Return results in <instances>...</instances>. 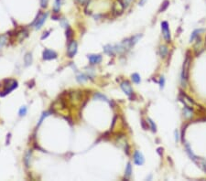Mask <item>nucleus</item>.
Segmentation results:
<instances>
[{
    "instance_id": "9d476101",
    "label": "nucleus",
    "mask_w": 206,
    "mask_h": 181,
    "mask_svg": "<svg viewBox=\"0 0 206 181\" xmlns=\"http://www.w3.org/2000/svg\"><path fill=\"white\" fill-rule=\"evenodd\" d=\"M88 60L92 65L99 64L102 61V56L101 55H88Z\"/></svg>"
},
{
    "instance_id": "c9c22d12",
    "label": "nucleus",
    "mask_w": 206,
    "mask_h": 181,
    "mask_svg": "<svg viewBox=\"0 0 206 181\" xmlns=\"http://www.w3.org/2000/svg\"><path fill=\"white\" fill-rule=\"evenodd\" d=\"M179 133H178V131L176 130V131H175V141H176V142H179Z\"/></svg>"
},
{
    "instance_id": "412c9836",
    "label": "nucleus",
    "mask_w": 206,
    "mask_h": 181,
    "mask_svg": "<svg viewBox=\"0 0 206 181\" xmlns=\"http://www.w3.org/2000/svg\"><path fill=\"white\" fill-rule=\"evenodd\" d=\"M184 115L187 118H190L192 116V109H190L188 107H185L184 109Z\"/></svg>"
},
{
    "instance_id": "2f4dec72",
    "label": "nucleus",
    "mask_w": 206,
    "mask_h": 181,
    "mask_svg": "<svg viewBox=\"0 0 206 181\" xmlns=\"http://www.w3.org/2000/svg\"><path fill=\"white\" fill-rule=\"evenodd\" d=\"M164 84H165V79H164V77H160V79H159V86H160V89H163V88H164Z\"/></svg>"
},
{
    "instance_id": "aec40b11",
    "label": "nucleus",
    "mask_w": 206,
    "mask_h": 181,
    "mask_svg": "<svg viewBox=\"0 0 206 181\" xmlns=\"http://www.w3.org/2000/svg\"><path fill=\"white\" fill-rule=\"evenodd\" d=\"M24 60H25V63L27 66L30 65L32 62V56L30 53H27L26 54V56L24 57Z\"/></svg>"
},
{
    "instance_id": "c85d7f7f",
    "label": "nucleus",
    "mask_w": 206,
    "mask_h": 181,
    "mask_svg": "<svg viewBox=\"0 0 206 181\" xmlns=\"http://www.w3.org/2000/svg\"><path fill=\"white\" fill-rule=\"evenodd\" d=\"M87 79V77L86 76H84V75H82V74H81V75H78L77 76V81H78L79 82H84V81H85Z\"/></svg>"
},
{
    "instance_id": "7c9ffc66",
    "label": "nucleus",
    "mask_w": 206,
    "mask_h": 181,
    "mask_svg": "<svg viewBox=\"0 0 206 181\" xmlns=\"http://www.w3.org/2000/svg\"><path fill=\"white\" fill-rule=\"evenodd\" d=\"M122 1L124 3L125 7H129V5L133 2V0H122Z\"/></svg>"
},
{
    "instance_id": "4468645a",
    "label": "nucleus",
    "mask_w": 206,
    "mask_h": 181,
    "mask_svg": "<svg viewBox=\"0 0 206 181\" xmlns=\"http://www.w3.org/2000/svg\"><path fill=\"white\" fill-rule=\"evenodd\" d=\"M28 31L27 30H25V29H22L21 31H19L18 34H17V37H18V39L19 41H22L25 38H27L28 37Z\"/></svg>"
},
{
    "instance_id": "f704fd0d",
    "label": "nucleus",
    "mask_w": 206,
    "mask_h": 181,
    "mask_svg": "<svg viewBox=\"0 0 206 181\" xmlns=\"http://www.w3.org/2000/svg\"><path fill=\"white\" fill-rule=\"evenodd\" d=\"M89 0H77V2H78L80 5H84L85 3L88 2Z\"/></svg>"
},
{
    "instance_id": "f3484780",
    "label": "nucleus",
    "mask_w": 206,
    "mask_h": 181,
    "mask_svg": "<svg viewBox=\"0 0 206 181\" xmlns=\"http://www.w3.org/2000/svg\"><path fill=\"white\" fill-rule=\"evenodd\" d=\"M203 29H196V30H194V31L192 32V36H190V41L192 42V41H193L195 39H197L198 38V36L201 32H203Z\"/></svg>"
},
{
    "instance_id": "b1692460",
    "label": "nucleus",
    "mask_w": 206,
    "mask_h": 181,
    "mask_svg": "<svg viewBox=\"0 0 206 181\" xmlns=\"http://www.w3.org/2000/svg\"><path fill=\"white\" fill-rule=\"evenodd\" d=\"M95 99H96V100H102V101H108L107 100V98L105 97V96H104L103 94H95Z\"/></svg>"
},
{
    "instance_id": "e433bc0d",
    "label": "nucleus",
    "mask_w": 206,
    "mask_h": 181,
    "mask_svg": "<svg viewBox=\"0 0 206 181\" xmlns=\"http://www.w3.org/2000/svg\"><path fill=\"white\" fill-rule=\"evenodd\" d=\"M147 2V0H140L139 1V6H144V4Z\"/></svg>"
},
{
    "instance_id": "5701e85b",
    "label": "nucleus",
    "mask_w": 206,
    "mask_h": 181,
    "mask_svg": "<svg viewBox=\"0 0 206 181\" xmlns=\"http://www.w3.org/2000/svg\"><path fill=\"white\" fill-rule=\"evenodd\" d=\"M148 123L149 125H150V127H151V130H152V132H157V126H156V125H155V123H154L150 118H148Z\"/></svg>"
},
{
    "instance_id": "c756f323",
    "label": "nucleus",
    "mask_w": 206,
    "mask_h": 181,
    "mask_svg": "<svg viewBox=\"0 0 206 181\" xmlns=\"http://www.w3.org/2000/svg\"><path fill=\"white\" fill-rule=\"evenodd\" d=\"M26 113H27V107L22 106L21 108H20V110H19V115L20 116H24Z\"/></svg>"
},
{
    "instance_id": "423d86ee",
    "label": "nucleus",
    "mask_w": 206,
    "mask_h": 181,
    "mask_svg": "<svg viewBox=\"0 0 206 181\" xmlns=\"http://www.w3.org/2000/svg\"><path fill=\"white\" fill-rule=\"evenodd\" d=\"M76 52H77V43H76V41L71 40V42H69L67 53H68V56L70 58H73V57H74V55L76 54Z\"/></svg>"
},
{
    "instance_id": "7ed1b4c3",
    "label": "nucleus",
    "mask_w": 206,
    "mask_h": 181,
    "mask_svg": "<svg viewBox=\"0 0 206 181\" xmlns=\"http://www.w3.org/2000/svg\"><path fill=\"white\" fill-rule=\"evenodd\" d=\"M48 17V14L47 13H39L37 18L35 19V21L33 23V25L35 26V28L36 29H39L41 28V26L43 25V23L45 22L46 18Z\"/></svg>"
},
{
    "instance_id": "ea45409f",
    "label": "nucleus",
    "mask_w": 206,
    "mask_h": 181,
    "mask_svg": "<svg viewBox=\"0 0 206 181\" xmlns=\"http://www.w3.org/2000/svg\"><path fill=\"white\" fill-rule=\"evenodd\" d=\"M205 47H206V41H205Z\"/></svg>"
},
{
    "instance_id": "473e14b6",
    "label": "nucleus",
    "mask_w": 206,
    "mask_h": 181,
    "mask_svg": "<svg viewBox=\"0 0 206 181\" xmlns=\"http://www.w3.org/2000/svg\"><path fill=\"white\" fill-rule=\"evenodd\" d=\"M49 115V113H43V115H42V116H41V118H40V120H39V125H40L41 123H42V121H43V119L45 118V117H47Z\"/></svg>"
},
{
    "instance_id": "ddd939ff",
    "label": "nucleus",
    "mask_w": 206,
    "mask_h": 181,
    "mask_svg": "<svg viewBox=\"0 0 206 181\" xmlns=\"http://www.w3.org/2000/svg\"><path fill=\"white\" fill-rule=\"evenodd\" d=\"M169 52V49L167 46H165V45H162L159 47V54H160V57L161 58H165V57L167 56Z\"/></svg>"
},
{
    "instance_id": "58836bf2",
    "label": "nucleus",
    "mask_w": 206,
    "mask_h": 181,
    "mask_svg": "<svg viewBox=\"0 0 206 181\" xmlns=\"http://www.w3.org/2000/svg\"><path fill=\"white\" fill-rule=\"evenodd\" d=\"M161 150H163V149H162V148H158V152L159 153V155H160V156H161V152H160Z\"/></svg>"
},
{
    "instance_id": "6e6552de",
    "label": "nucleus",
    "mask_w": 206,
    "mask_h": 181,
    "mask_svg": "<svg viewBox=\"0 0 206 181\" xmlns=\"http://www.w3.org/2000/svg\"><path fill=\"white\" fill-rule=\"evenodd\" d=\"M134 162L137 165H142L145 162V158H144L142 153L139 151H135L134 153Z\"/></svg>"
},
{
    "instance_id": "f8f14e48",
    "label": "nucleus",
    "mask_w": 206,
    "mask_h": 181,
    "mask_svg": "<svg viewBox=\"0 0 206 181\" xmlns=\"http://www.w3.org/2000/svg\"><path fill=\"white\" fill-rule=\"evenodd\" d=\"M104 50L105 52L108 55H114L116 50H115V47H113L111 45H106L104 47Z\"/></svg>"
},
{
    "instance_id": "4c0bfd02",
    "label": "nucleus",
    "mask_w": 206,
    "mask_h": 181,
    "mask_svg": "<svg viewBox=\"0 0 206 181\" xmlns=\"http://www.w3.org/2000/svg\"><path fill=\"white\" fill-rule=\"evenodd\" d=\"M141 123H142V126H143V128H144V129H145V130H147V129H148V127H147V126L145 125V122H144V121L142 120V121H141Z\"/></svg>"
},
{
    "instance_id": "72a5a7b5",
    "label": "nucleus",
    "mask_w": 206,
    "mask_h": 181,
    "mask_svg": "<svg viewBox=\"0 0 206 181\" xmlns=\"http://www.w3.org/2000/svg\"><path fill=\"white\" fill-rule=\"evenodd\" d=\"M40 4L42 7H46L48 5V0H40Z\"/></svg>"
},
{
    "instance_id": "a211bd4d",
    "label": "nucleus",
    "mask_w": 206,
    "mask_h": 181,
    "mask_svg": "<svg viewBox=\"0 0 206 181\" xmlns=\"http://www.w3.org/2000/svg\"><path fill=\"white\" fill-rule=\"evenodd\" d=\"M131 175H132V165L130 163H127V165H126V173H125V176H126V178H130L131 177Z\"/></svg>"
},
{
    "instance_id": "f257e3e1",
    "label": "nucleus",
    "mask_w": 206,
    "mask_h": 181,
    "mask_svg": "<svg viewBox=\"0 0 206 181\" xmlns=\"http://www.w3.org/2000/svg\"><path fill=\"white\" fill-rule=\"evenodd\" d=\"M190 64V57L189 54H187L186 59L184 60L183 67H182V84L183 87L187 86V83H188Z\"/></svg>"
},
{
    "instance_id": "4be33fe9",
    "label": "nucleus",
    "mask_w": 206,
    "mask_h": 181,
    "mask_svg": "<svg viewBox=\"0 0 206 181\" xmlns=\"http://www.w3.org/2000/svg\"><path fill=\"white\" fill-rule=\"evenodd\" d=\"M132 81L135 82V83L138 84L139 82L141 81V79H140V76L138 75L137 73H134L132 74Z\"/></svg>"
},
{
    "instance_id": "1a4fd4ad",
    "label": "nucleus",
    "mask_w": 206,
    "mask_h": 181,
    "mask_svg": "<svg viewBox=\"0 0 206 181\" xmlns=\"http://www.w3.org/2000/svg\"><path fill=\"white\" fill-rule=\"evenodd\" d=\"M57 58V54L56 52H54L53 50H50V49H45L43 51V59L46 60H52V59H56Z\"/></svg>"
},
{
    "instance_id": "393cba45",
    "label": "nucleus",
    "mask_w": 206,
    "mask_h": 181,
    "mask_svg": "<svg viewBox=\"0 0 206 181\" xmlns=\"http://www.w3.org/2000/svg\"><path fill=\"white\" fill-rule=\"evenodd\" d=\"M169 2L168 1V0H165V1L163 2V4H162L160 9H159V12H162V11H164V10H166L167 7H169Z\"/></svg>"
},
{
    "instance_id": "f03ea898",
    "label": "nucleus",
    "mask_w": 206,
    "mask_h": 181,
    "mask_svg": "<svg viewBox=\"0 0 206 181\" xmlns=\"http://www.w3.org/2000/svg\"><path fill=\"white\" fill-rule=\"evenodd\" d=\"M124 9H125V6H124V3L122 0H116L115 3L113 4V13L116 16H120V15L124 12Z\"/></svg>"
},
{
    "instance_id": "cd10ccee",
    "label": "nucleus",
    "mask_w": 206,
    "mask_h": 181,
    "mask_svg": "<svg viewBox=\"0 0 206 181\" xmlns=\"http://www.w3.org/2000/svg\"><path fill=\"white\" fill-rule=\"evenodd\" d=\"M61 7V0H56L55 1V6H54V11L55 13H57Z\"/></svg>"
},
{
    "instance_id": "0eeeda50",
    "label": "nucleus",
    "mask_w": 206,
    "mask_h": 181,
    "mask_svg": "<svg viewBox=\"0 0 206 181\" xmlns=\"http://www.w3.org/2000/svg\"><path fill=\"white\" fill-rule=\"evenodd\" d=\"M182 97L179 98V100L184 103L186 107L190 108V109H192L193 105H195V102L192 101V99H190L189 96H187L186 94H182Z\"/></svg>"
},
{
    "instance_id": "dca6fc26",
    "label": "nucleus",
    "mask_w": 206,
    "mask_h": 181,
    "mask_svg": "<svg viewBox=\"0 0 206 181\" xmlns=\"http://www.w3.org/2000/svg\"><path fill=\"white\" fill-rule=\"evenodd\" d=\"M185 146H186L187 153H188V155L190 156V157L192 158L194 162H197L198 158H197V157H196V156H194V155H193V153L192 152V150H190V146H189V144H185Z\"/></svg>"
},
{
    "instance_id": "6ab92c4d",
    "label": "nucleus",
    "mask_w": 206,
    "mask_h": 181,
    "mask_svg": "<svg viewBox=\"0 0 206 181\" xmlns=\"http://www.w3.org/2000/svg\"><path fill=\"white\" fill-rule=\"evenodd\" d=\"M73 29H71V28H67V30H66V37H67V40L69 41V42H71V39H73Z\"/></svg>"
},
{
    "instance_id": "39448f33",
    "label": "nucleus",
    "mask_w": 206,
    "mask_h": 181,
    "mask_svg": "<svg viewBox=\"0 0 206 181\" xmlns=\"http://www.w3.org/2000/svg\"><path fill=\"white\" fill-rule=\"evenodd\" d=\"M121 89L123 90V92H125L126 95H128L129 97H131L133 95V89L130 85V83L127 81H124L123 82H121Z\"/></svg>"
},
{
    "instance_id": "9b49d317",
    "label": "nucleus",
    "mask_w": 206,
    "mask_h": 181,
    "mask_svg": "<svg viewBox=\"0 0 206 181\" xmlns=\"http://www.w3.org/2000/svg\"><path fill=\"white\" fill-rule=\"evenodd\" d=\"M82 98V94L81 92H73L70 94V99L73 102H81Z\"/></svg>"
},
{
    "instance_id": "20e7f679",
    "label": "nucleus",
    "mask_w": 206,
    "mask_h": 181,
    "mask_svg": "<svg viewBox=\"0 0 206 181\" xmlns=\"http://www.w3.org/2000/svg\"><path fill=\"white\" fill-rule=\"evenodd\" d=\"M161 29H162V34H163V37H164L165 40H166L168 43H169L171 39V31H169V24L167 21H163L161 23Z\"/></svg>"
},
{
    "instance_id": "bb28decb",
    "label": "nucleus",
    "mask_w": 206,
    "mask_h": 181,
    "mask_svg": "<svg viewBox=\"0 0 206 181\" xmlns=\"http://www.w3.org/2000/svg\"><path fill=\"white\" fill-rule=\"evenodd\" d=\"M7 38H6V36H1L0 37V47H3L4 45H6L7 44Z\"/></svg>"
},
{
    "instance_id": "a878e982",
    "label": "nucleus",
    "mask_w": 206,
    "mask_h": 181,
    "mask_svg": "<svg viewBox=\"0 0 206 181\" xmlns=\"http://www.w3.org/2000/svg\"><path fill=\"white\" fill-rule=\"evenodd\" d=\"M141 36L142 35H137V36H135V37H133L130 40V43H131V46L134 45V44H136L137 42V40L141 38Z\"/></svg>"
},
{
    "instance_id": "2eb2a0df",
    "label": "nucleus",
    "mask_w": 206,
    "mask_h": 181,
    "mask_svg": "<svg viewBox=\"0 0 206 181\" xmlns=\"http://www.w3.org/2000/svg\"><path fill=\"white\" fill-rule=\"evenodd\" d=\"M30 159H31V151H29L25 155V158H24V163L27 167H29L30 165Z\"/></svg>"
}]
</instances>
